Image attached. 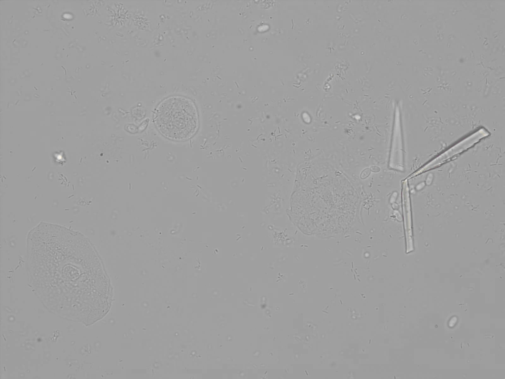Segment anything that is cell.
I'll list each match as a JSON object with an SVG mask.
<instances>
[{"label":"cell","instance_id":"obj_3","mask_svg":"<svg viewBox=\"0 0 505 379\" xmlns=\"http://www.w3.org/2000/svg\"><path fill=\"white\" fill-rule=\"evenodd\" d=\"M489 132L486 129L484 128H480L432 159L407 178H412L422 173L440 166L444 163L450 161V159L455 156L471 148L481 140L489 136Z\"/></svg>","mask_w":505,"mask_h":379},{"label":"cell","instance_id":"obj_4","mask_svg":"<svg viewBox=\"0 0 505 379\" xmlns=\"http://www.w3.org/2000/svg\"><path fill=\"white\" fill-rule=\"evenodd\" d=\"M389 166L391 169L404 170L402 136L398 115L396 116L394 124Z\"/></svg>","mask_w":505,"mask_h":379},{"label":"cell","instance_id":"obj_2","mask_svg":"<svg viewBox=\"0 0 505 379\" xmlns=\"http://www.w3.org/2000/svg\"><path fill=\"white\" fill-rule=\"evenodd\" d=\"M154 122L164 137L175 141H183L192 137L197 131L198 114L192 100L183 96H173L158 105Z\"/></svg>","mask_w":505,"mask_h":379},{"label":"cell","instance_id":"obj_1","mask_svg":"<svg viewBox=\"0 0 505 379\" xmlns=\"http://www.w3.org/2000/svg\"><path fill=\"white\" fill-rule=\"evenodd\" d=\"M26 258L29 283L49 311L86 326L105 314L104 272L92 243L80 232L41 222L27 236Z\"/></svg>","mask_w":505,"mask_h":379}]
</instances>
